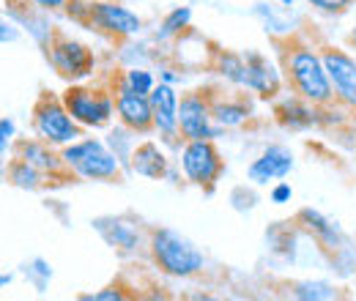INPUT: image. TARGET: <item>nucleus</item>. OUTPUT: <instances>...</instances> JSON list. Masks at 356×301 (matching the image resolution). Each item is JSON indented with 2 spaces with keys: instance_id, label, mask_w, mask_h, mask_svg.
Instances as JSON below:
<instances>
[{
  "instance_id": "1",
  "label": "nucleus",
  "mask_w": 356,
  "mask_h": 301,
  "mask_svg": "<svg viewBox=\"0 0 356 301\" xmlns=\"http://www.w3.org/2000/svg\"><path fill=\"white\" fill-rule=\"evenodd\" d=\"M274 47L280 52V72L285 88L302 99L312 101L315 107H329L334 104V90L329 83L321 49L307 42L299 33H288L274 39Z\"/></svg>"
},
{
  "instance_id": "2",
  "label": "nucleus",
  "mask_w": 356,
  "mask_h": 301,
  "mask_svg": "<svg viewBox=\"0 0 356 301\" xmlns=\"http://www.w3.org/2000/svg\"><path fill=\"white\" fill-rule=\"evenodd\" d=\"M148 258L154 268L173 279H195L206 271V252L184 233L173 227H151L148 233Z\"/></svg>"
},
{
  "instance_id": "3",
  "label": "nucleus",
  "mask_w": 356,
  "mask_h": 301,
  "mask_svg": "<svg viewBox=\"0 0 356 301\" xmlns=\"http://www.w3.org/2000/svg\"><path fill=\"white\" fill-rule=\"evenodd\" d=\"M60 156L69 165V170L74 172L77 178H83V181L115 184V181H124V175H127L121 159L99 137H80V140L63 145Z\"/></svg>"
},
{
  "instance_id": "4",
  "label": "nucleus",
  "mask_w": 356,
  "mask_h": 301,
  "mask_svg": "<svg viewBox=\"0 0 356 301\" xmlns=\"http://www.w3.org/2000/svg\"><path fill=\"white\" fill-rule=\"evenodd\" d=\"M69 115L83 129H107L115 118V99L110 93L107 83L90 86V83H69V88L60 93Z\"/></svg>"
},
{
  "instance_id": "5",
  "label": "nucleus",
  "mask_w": 356,
  "mask_h": 301,
  "mask_svg": "<svg viewBox=\"0 0 356 301\" xmlns=\"http://www.w3.org/2000/svg\"><path fill=\"white\" fill-rule=\"evenodd\" d=\"M225 168H227L225 156L214 140H186L178 148V170L184 175V181L209 195L217 189Z\"/></svg>"
},
{
  "instance_id": "6",
  "label": "nucleus",
  "mask_w": 356,
  "mask_h": 301,
  "mask_svg": "<svg viewBox=\"0 0 356 301\" xmlns=\"http://www.w3.org/2000/svg\"><path fill=\"white\" fill-rule=\"evenodd\" d=\"M31 127H33L36 137H42L44 143L58 145V148L80 140L83 131H86L69 115L63 99L55 96V93H49V90L39 93V99L33 104V113H31Z\"/></svg>"
},
{
  "instance_id": "7",
  "label": "nucleus",
  "mask_w": 356,
  "mask_h": 301,
  "mask_svg": "<svg viewBox=\"0 0 356 301\" xmlns=\"http://www.w3.org/2000/svg\"><path fill=\"white\" fill-rule=\"evenodd\" d=\"M145 22L129 6L118 0H90L88 8V31L110 39L115 44L132 42L143 33Z\"/></svg>"
},
{
  "instance_id": "8",
  "label": "nucleus",
  "mask_w": 356,
  "mask_h": 301,
  "mask_svg": "<svg viewBox=\"0 0 356 301\" xmlns=\"http://www.w3.org/2000/svg\"><path fill=\"white\" fill-rule=\"evenodd\" d=\"M47 58L58 77L66 83H86L96 74V55L88 44L66 36L63 31H55L47 44Z\"/></svg>"
},
{
  "instance_id": "9",
  "label": "nucleus",
  "mask_w": 356,
  "mask_h": 301,
  "mask_svg": "<svg viewBox=\"0 0 356 301\" xmlns=\"http://www.w3.org/2000/svg\"><path fill=\"white\" fill-rule=\"evenodd\" d=\"M93 230L102 236V241L124 255V258H137L143 252H148V233L151 227H145L140 219H134L132 214H110V216H96L93 222Z\"/></svg>"
},
{
  "instance_id": "10",
  "label": "nucleus",
  "mask_w": 356,
  "mask_h": 301,
  "mask_svg": "<svg viewBox=\"0 0 356 301\" xmlns=\"http://www.w3.org/2000/svg\"><path fill=\"white\" fill-rule=\"evenodd\" d=\"M178 131L181 140H217L225 129L211 115V88H195L178 96Z\"/></svg>"
},
{
  "instance_id": "11",
  "label": "nucleus",
  "mask_w": 356,
  "mask_h": 301,
  "mask_svg": "<svg viewBox=\"0 0 356 301\" xmlns=\"http://www.w3.org/2000/svg\"><path fill=\"white\" fill-rule=\"evenodd\" d=\"M113 99H115V118L118 124H124L134 134H151L154 131V110H151V99L140 96L137 90L127 86V80L121 77V69H113L110 77L104 80Z\"/></svg>"
},
{
  "instance_id": "12",
  "label": "nucleus",
  "mask_w": 356,
  "mask_h": 301,
  "mask_svg": "<svg viewBox=\"0 0 356 301\" xmlns=\"http://www.w3.org/2000/svg\"><path fill=\"white\" fill-rule=\"evenodd\" d=\"M318 49L334 90V101L346 110H356V58L337 44H321Z\"/></svg>"
},
{
  "instance_id": "13",
  "label": "nucleus",
  "mask_w": 356,
  "mask_h": 301,
  "mask_svg": "<svg viewBox=\"0 0 356 301\" xmlns=\"http://www.w3.org/2000/svg\"><path fill=\"white\" fill-rule=\"evenodd\" d=\"M14 156H19V159H25L28 165H33L36 170H42L55 186H63V184H74V181H77V175L69 170V165L63 162L60 148L44 143L42 137H22V140H14Z\"/></svg>"
},
{
  "instance_id": "14",
  "label": "nucleus",
  "mask_w": 356,
  "mask_h": 301,
  "mask_svg": "<svg viewBox=\"0 0 356 301\" xmlns=\"http://www.w3.org/2000/svg\"><path fill=\"white\" fill-rule=\"evenodd\" d=\"M271 118H274V124L280 127V129L285 131H310V129H318V127H323V121H321V107H315L312 101L307 99H302V96H296V93H280L277 99H274V104H271Z\"/></svg>"
},
{
  "instance_id": "15",
  "label": "nucleus",
  "mask_w": 356,
  "mask_h": 301,
  "mask_svg": "<svg viewBox=\"0 0 356 301\" xmlns=\"http://www.w3.org/2000/svg\"><path fill=\"white\" fill-rule=\"evenodd\" d=\"M244 60H247V86H244V90L252 93L261 101H274L285 90L282 72L274 66V60L268 55L258 52V49H247Z\"/></svg>"
},
{
  "instance_id": "16",
  "label": "nucleus",
  "mask_w": 356,
  "mask_h": 301,
  "mask_svg": "<svg viewBox=\"0 0 356 301\" xmlns=\"http://www.w3.org/2000/svg\"><path fill=\"white\" fill-rule=\"evenodd\" d=\"M296 168V156L288 145L282 143H271L266 145L250 165H247V181L252 186H268L274 181L288 178Z\"/></svg>"
},
{
  "instance_id": "17",
  "label": "nucleus",
  "mask_w": 356,
  "mask_h": 301,
  "mask_svg": "<svg viewBox=\"0 0 356 301\" xmlns=\"http://www.w3.org/2000/svg\"><path fill=\"white\" fill-rule=\"evenodd\" d=\"M293 225H296L299 230H305L312 241H315L323 252H329V255H334V252H340V250L348 247V236H346V230L340 227V222L329 219V216L323 214V211H318V209H310V206L299 209L296 216H293Z\"/></svg>"
},
{
  "instance_id": "18",
  "label": "nucleus",
  "mask_w": 356,
  "mask_h": 301,
  "mask_svg": "<svg viewBox=\"0 0 356 301\" xmlns=\"http://www.w3.org/2000/svg\"><path fill=\"white\" fill-rule=\"evenodd\" d=\"M211 115L220 129H244L255 118V101L247 96V90L236 88V93H222L220 88H211Z\"/></svg>"
},
{
  "instance_id": "19",
  "label": "nucleus",
  "mask_w": 356,
  "mask_h": 301,
  "mask_svg": "<svg viewBox=\"0 0 356 301\" xmlns=\"http://www.w3.org/2000/svg\"><path fill=\"white\" fill-rule=\"evenodd\" d=\"M178 93L176 86H168V83H156V88L151 90V110H154V131L159 134L162 143L168 145H178Z\"/></svg>"
},
{
  "instance_id": "20",
  "label": "nucleus",
  "mask_w": 356,
  "mask_h": 301,
  "mask_svg": "<svg viewBox=\"0 0 356 301\" xmlns=\"http://www.w3.org/2000/svg\"><path fill=\"white\" fill-rule=\"evenodd\" d=\"M129 172L148 178V181H165L170 172V159L165 154V148L154 140H143L137 143L129 159Z\"/></svg>"
},
{
  "instance_id": "21",
  "label": "nucleus",
  "mask_w": 356,
  "mask_h": 301,
  "mask_svg": "<svg viewBox=\"0 0 356 301\" xmlns=\"http://www.w3.org/2000/svg\"><path fill=\"white\" fill-rule=\"evenodd\" d=\"M211 72L225 80L227 86L241 88L247 86V60H244V52H236V49H211Z\"/></svg>"
},
{
  "instance_id": "22",
  "label": "nucleus",
  "mask_w": 356,
  "mask_h": 301,
  "mask_svg": "<svg viewBox=\"0 0 356 301\" xmlns=\"http://www.w3.org/2000/svg\"><path fill=\"white\" fill-rule=\"evenodd\" d=\"M6 181L17 189H25V192H39L47 186H55L42 170H36L33 165H28L25 159L19 156H11V162L6 165Z\"/></svg>"
},
{
  "instance_id": "23",
  "label": "nucleus",
  "mask_w": 356,
  "mask_h": 301,
  "mask_svg": "<svg viewBox=\"0 0 356 301\" xmlns=\"http://www.w3.org/2000/svg\"><path fill=\"white\" fill-rule=\"evenodd\" d=\"M192 28V6H173L162 22H159V31H156V42H170L178 39L181 33H186Z\"/></svg>"
},
{
  "instance_id": "24",
  "label": "nucleus",
  "mask_w": 356,
  "mask_h": 301,
  "mask_svg": "<svg viewBox=\"0 0 356 301\" xmlns=\"http://www.w3.org/2000/svg\"><path fill=\"white\" fill-rule=\"evenodd\" d=\"M104 143L110 145V151L121 159V165H124V170L129 172V159H132V151L134 145H137V134L132 129H127L124 124H118V127H107V137H104Z\"/></svg>"
},
{
  "instance_id": "25",
  "label": "nucleus",
  "mask_w": 356,
  "mask_h": 301,
  "mask_svg": "<svg viewBox=\"0 0 356 301\" xmlns=\"http://www.w3.org/2000/svg\"><path fill=\"white\" fill-rule=\"evenodd\" d=\"M291 296L302 301H329L337 299V285L326 282V279H302V282H293L291 285Z\"/></svg>"
},
{
  "instance_id": "26",
  "label": "nucleus",
  "mask_w": 356,
  "mask_h": 301,
  "mask_svg": "<svg viewBox=\"0 0 356 301\" xmlns=\"http://www.w3.org/2000/svg\"><path fill=\"white\" fill-rule=\"evenodd\" d=\"M121 77L127 80V86L137 90L140 96H151V90L156 88V74L148 66H121Z\"/></svg>"
},
{
  "instance_id": "27",
  "label": "nucleus",
  "mask_w": 356,
  "mask_h": 301,
  "mask_svg": "<svg viewBox=\"0 0 356 301\" xmlns=\"http://www.w3.org/2000/svg\"><path fill=\"white\" fill-rule=\"evenodd\" d=\"M305 3L310 6L312 11H318V14L340 17V14H346V11H351V8H354L356 0H305Z\"/></svg>"
},
{
  "instance_id": "28",
  "label": "nucleus",
  "mask_w": 356,
  "mask_h": 301,
  "mask_svg": "<svg viewBox=\"0 0 356 301\" xmlns=\"http://www.w3.org/2000/svg\"><path fill=\"white\" fill-rule=\"evenodd\" d=\"M127 291H129V288H124V285H107V288H102V291L83 293L80 299L83 301H127L137 296V293H127Z\"/></svg>"
},
{
  "instance_id": "29",
  "label": "nucleus",
  "mask_w": 356,
  "mask_h": 301,
  "mask_svg": "<svg viewBox=\"0 0 356 301\" xmlns=\"http://www.w3.org/2000/svg\"><path fill=\"white\" fill-rule=\"evenodd\" d=\"M25 274L33 279V285L39 288V291H44L47 282L52 279V266L47 263L44 258H33L31 263H28V268H25Z\"/></svg>"
},
{
  "instance_id": "30",
  "label": "nucleus",
  "mask_w": 356,
  "mask_h": 301,
  "mask_svg": "<svg viewBox=\"0 0 356 301\" xmlns=\"http://www.w3.org/2000/svg\"><path fill=\"white\" fill-rule=\"evenodd\" d=\"M88 8H90V0H66V8L63 14L77 22V25H86L88 28Z\"/></svg>"
},
{
  "instance_id": "31",
  "label": "nucleus",
  "mask_w": 356,
  "mask_h": 301,
  "mask_svg": "<svg viewBox=\"0 0 356 301\" xmlns=\"http://www.w3.org/2000/svg\"><path fill=\"white\" fill-rule=\"evenodd\" d=\"M268 200L274 203V206H285V203H291L293 200V186L282 178V181H274V186L268 189Z\"/></svg>"
},
{
  "instance_id": "32",
  "label": "nucleus",
  "mask_w": 356,
  "mask_h": 301,
  "mask_svg": "<svg viewBox=\"0 0 356 301\" xmlns=\"http://www.w3.org/2000/svg\"><path fill=\"white\" fill-rule=\"evenodd\" d=\"M14 137H17V127L11 118H0V162L8 154V148H14Z\"/></svg>"
},
{
  "instance_id": "33",
  "label": "nucleus",
  "mask_w": 356,
  "mask_h": 301,
  "mask_svg": "<svg viewBox=\"0 0 356 301\" xmlns=\"http://www.w3.org/2000/svg\"><path fill=\"white\" fill-rule=\"evenodd\" d=\"M22 39V31H19V25L14 22V19H6V17H0V44H14Z\"/></svg>"
},
{
  "instance_id": "34",
  "label": "nucleus",
  "mask_w": 356,
  "mask_h": 301,
  "mask_svg": "<svg viewBox=\"0 0 356 301\" xmlns=\"http://www.w3.org/2000/svg\"><path fill=\"white\" fill-rule=\"evenodd\" d=\"M31 6H36L39 11H47V14H58L66 8V0H31Z\"/></svg>"
},
{
  "instance_id": "35",
  "label": "nucleus",
  "mask_w": 356,
  "mask_h": 301,
  "mask_svg": "<svg viewBox=\"0 0 356 301\" xmlns=\"http://www.w3.org/2000/svg\"><path fill=\"white\" fill-rule=\"evenodd\" d=\"M184 80V74H178L176 69H162L159 72V83H168V86H178Z\"/></svg>"
},
{
  "instance_id": "36",
  "label": "nucleus",
  "mask_w": 356,
  "mask_h": 301,
  "mask_svg": "<svg viewBox=\"0 0 356 301\" xmlns=\"http://www.w3.org/2000/svg\"><path fill=\"white\" fill-rule=\"evenodd\" d=\"M271 3H280V6H285V8H293V6H296V0H271Z\"/></svg>"
},
{
  "instance_id": "37",
  "label": "nucleus",
  "mask_w": 356,
  "mask_h": 301,
  "mask_svg": "<svg viewBox=\"0 0 356 301\" xmlns=\"http://www.w3.org/2000/svg\"><path fill=\"white\" fill-rule=\"evenodd\" d=\"M11 282V274H0V288H6Z\"/></svg>"
},
{
  "instance_id": "38",
  "label": "nucleus",
  "mask_w": 356,
  "mask_h": 301,
  "mask_svg": "<svg viewBox=\"0 0 356 301\" xmlns=\"http://www.w3.org/2000/svg\"><path fill=\"white\" fill-rule=\"evenodd\" d=\"M0 181H6V165L0 162Z\"/></svg>"
}]
</instances>
